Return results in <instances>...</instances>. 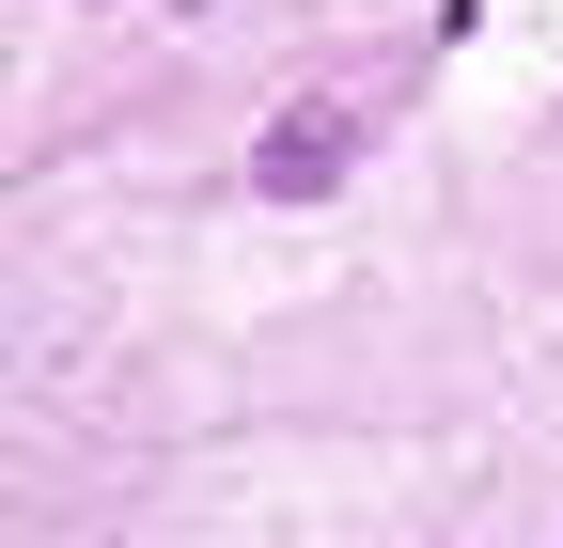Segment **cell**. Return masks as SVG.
Segmentation results:
<instances>
[{
  "label": "cell",
  "mask_w": 563,
  "mask_h": 548,
  "mask_svg": "<svg viewBox=\"0 0 563 548\" xmlns=\"http://www.w3.org/2000/svg\"><path fill=\"white\" fill-rule=\"evenodd\" d=\"M344 142H361V125H344V110H282L266 142H251V188H282V204H313V188H344Z\"/></svg>",
  "instance_id": "obj_1"
}]
</instances>
